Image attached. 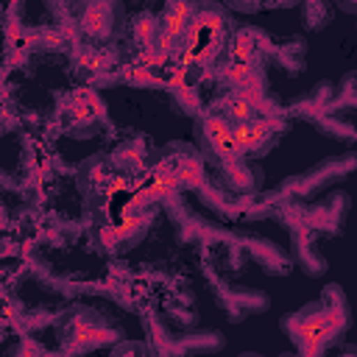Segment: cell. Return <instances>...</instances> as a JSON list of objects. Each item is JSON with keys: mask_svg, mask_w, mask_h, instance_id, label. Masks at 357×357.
<instances>
[{"mask_svg": "<svg viewBox=\"0 0 357 357\" xmlns=\"http://www.w3.org/2000/svg\"><path fill=\"white\" fill-rule=\"evenodd\" d=\"M340 324H343L340 310H326V312H315V315L296 321L293 329H296V337L301 343V357H318V351L340 329Z\"/></svg>", "mask_w": 357, "mask_h": 357, "instance_id": "cell-1", "label": "cell"}, {"mask_svg": "<svg viewBox=\"0 0 357 357\" xmlns=\"http://www.w3.org/2000/svg\"><path fill=\"white\" fill-rule=\"evenodd\" d=\"M204 134H206V142L212 145V151L226 162V165H231L240 153H237V148H234V142H231V126L220 117V114H209L206 120H204Z\"/></svg>", "mask_w": 357, "mask_h": 357, "instance_id": "cell-2", "label": "cell"}, {"mask_svg": "<svg viewBox=\"0 0 357 357\" xmlns=\"http://www.w3.org/2000/svg\"><path fill=\"white\" fill-rule=\"evenodd\" d=\"M276 128V123H268V120H245V123H234L231 126V142L237 148V153H248L254 148H259L271 131Z\"/></svg>", "mask_w": 357, "mask_h": 357, "instance_id": "cell-3", "label": "cell"}, {"mask_svg": "<svg viewBox=\"0 0 357 357\" xmlns=\"http://www.w3.org/2000/svg\"><path fill=\"white\" fill-rule=\"evenodd\" d=\"M192 14H195V6H190V3H170V6L165 8L162 20H159V33L178 42V39L184 36V31H187Z\"/></svg>", "mask_w": 357, "mask_h": 357, "instance_id": "cell-4", "label": "cell"}, {"mask_svg": "<svg viewBox=\"0 0 357 357\" xmlns=\"http://www.w3.org/2000/svg\"><path fill=\"white\" fill-rule=\"evenodd\" d=\"M257 56V36L251 31H237L229 45V61L231 64H254Z\"/></svg>", "mask_w": 357, "mask_h": 357, "instance_id": "cell-5", "label": "cell"}, {"mask_svg": "<svg viewBox=\"0 0 357 357\" xmlns=\"http://www.w3.org/2000/svg\"><path fill=\"white\" fill-rule=\"evenodd\" d=\"M109 14H112V8H109L106 3H92V6L84 11V17H81V28H84L86 33H92V36H100V33H106V28H109Z\"/></svg>", "mask_w": 357, "mask_h": 357, "instance_id": "cell-6", "label": "cell"}, {"mask_svg": "<svg viewBox=\"0 0 357 357\" xmlns=\"http://www.w3.org/2000/svg\"><path fill=\"white\" fill-rule=\"evenodd\" d=\"M73 337H75L81 346H100V343L114 340V332H112V329L92 326V324H86V321H75V326H73Z\"/></svg>", "mask_w": 357, "mask_h": 357, "instance_id": "cell-7", "label": "cell"}, {"mask_svg": "<svg viewBox=\"0 0 357 357\" xmlns=\"http://www.w3.org/2000/svg\"><path fill=\"white\" fill-rule=\"evenodd\" d=\"M220 78L226 81V84H231L234 89H243V86H248L251 81H257L259 78V73H257V67L254 64H226V67H220Z\"/></svg>", "mask_w": 357, "mask_h": 357, "instance_id": "cell-8", "label": "cell"}, {"mask_svg": "<svg viewBox=\"0 0 357 357\" xmlns=\"http://www.w3.org/2000/svg\"><path fill=\"white\" fill-rule=\"evenodd\" d=\"M173 173L178 178V184H187V187H201L204 184V165L198 159H192V156L178 159V165L173 167Z\"/></svg>", "mask_w": 357, "mask_h": 357, "instance_id": "cell-9", "label": "cell"}, {"mask_svg": "<svg viewBox=\"0 0 357 357\" xmlns=\"http://www.w3.org/2000/svg\"><path fill=\"white\" fill-rule=\"evenodd\" d=\"M251 112H254V106L245 100V98H240L237 92H231V95H226V100H223V106H220V117L226 120H234V123H245V120H251Z\"/></svg>", "mask_w": 357, "mask_h": 357, "instance_id": "cell-10", "label": "cell"}, {"mask_svg": "<svg viewBox=\"0 0 357 357\" xmlns=\"http://www.w3.org/2000/svg\"><path fill=\"white\" fill-rule=\"evenodd\" d=\"M156 33H159V25H156V20H153V17L142 14V17H139V20L134 22V39H137V42H139L142 47L153 45Z\"/></svg>", "mask_w": 357, "mask_h": 357, "instance_id": "cell-11", "label": "cell"}, {"mask_svg": "<svg viewBox=\"0 0 357 357\" xmlns=\"http://www.w3.org/2000/svg\"><path fill=\"white\" fill-rule=\"evenodd\" d=\"M6 36H8V45H11L14 50H20V53H25V50L33 45V33H31L28 28H22L20 22H8Z\"/></svg>", "mask_w": 357, "mask_h": 357, "instance_id": "cell-12", "label": "cell"}, {"mask_svg": "<svg viewBox=\"0 0 357 357\" xmlns=\"http://www.w3.org/2000/svg\"><path fill=\"white\" fill-rule=\"evenodd\" d=\"M123 78H126L128 84H156V81H159V75H156L153 70H145V67H139V64L123 67Z\"/></svg>", "mask_w": 357, "mask_h": 357, "instance_id": "cell-13", "label": "cell"}, {"mask_svg": "<svg viewBox=\"0 0 357 357\" xmlns=\"http://www.w3.org/2000/svg\"><path fill=\"white\" fill-rule=\"evenodd\" d=\"M20 357H36V351H33V346L25 340V346H22V351H20Z\"/></svg>", "mask_w": 357, "mask_h": 357, "instance_id": "cell-14", "label": "cell"}, {"mask_svg": "<svg viewBox=\"0 0 357 357\" xmlns=\"http://www.w3.org/2000/svg\"><path fill=\"white\" fill-rule=\"evenodd\" d=\"M0 226H6V212L0 209Z\"/></svg>", "mask_w": 357, "mask_h": 357, "instance_id": "cell-15", "label": "cell"}, {"mask_svg": "<svg viewBox=\"0 0 357 357\" xmlns=\"http://www.w3.org/2000/svg\"><path fill=\"white\" fill-rule=\"evenodd\" d=\"M126 357H134V354H126Z\"/></svg>", "mask_w": 357, "mask_h": 357, "instance_id": "cell-16", "label": "cell"}]
</instances>
